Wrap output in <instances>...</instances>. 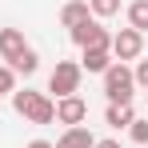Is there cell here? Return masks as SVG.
Instances as JSON below:
<instances>
[{"label":"cell","instance_id":"obj_1","mask_svg":"<svg viewBox=\"0 0 148 148\" xmlns=\"http://www.w3.org/2000/svg\"><path fill=\"white\" fill-rule=\"evenodd\" d=\"M12 108L24 116V120H32V124H52L56 120V104H52L44 92H12Z\"/></svg>","mask_w":148,"mask_h":148},{"label":"cell","instance_id":"obj_2","mask_svg":"<svg viewBox=\"0 0 148 148\" xmlns=\"http://www.w3.org/2000/svg\"><path fill=\"white\" fill-rule=\"evenodd\" d=\"M132 92H136V76H132L128 64L116 60L104 72V96H108V104H132Z\"/></svg>","mask_w":148,"mask_h":148},{"label":"cell","instance_id":"obj_3","mask_svg":"<svg viewBox=\"0 0 148 148\" xmlns=\"http://www.w3.org/2000/svg\"><path fill=\"white\" fill-rule=\"evenodd\" d=\"M80 76H84V68L76 64V60H56V68H52L48 76V92H56V96H76L80 92Z\"/></svg>","mask_w":148,"mask_h":148},{"label":"cell","instance_id":"obj_4","mask_svg":"<svg viewBox=\"0 0 148 148\" xmlns=\"http://www.w3.org/2000/svg\"><path fill=\"white\" fill-rule=\"evenodd\" d=\"M72 40L80 44V48H108V52H112V36H108V28H100L96 16L80 20V24L72 28Z\"/></svg>","mask_w":148,"mask_h":148},{"label":"cell","instance_id":"obj_5","mask_svg":"<svg viewBox=\"0 0 148 148\" xmlns=\"http://www.w3.org/2000/svg\"><path fill=\"white\" fill-rule=\"evenodd\" d=\"M140 52H144V36H140L136 28H120V32L112 36V56H116L120 64L124 60H136Z\"/></svg>","mask_w":148,"mask_h":148},{"label":"cell","instance_id":"obj_6","mask_svg":"<svg viewBox=\"0 0 148 148\" xmlns=\"http://www.w3.org/2000/svg\"><path fill=\"white\" fill-rule=\"evenodd\" d=\"M84 116H88L84 96H64V100H56V120H60V124L76 128V124H84Z\"/></svg>","mask_w":148,"mask_h":148},{"label":"cell","instance_id":"obj_7","mask_svg":"<svg viewBox=\"0 0 148 148\" xmlns=\"http://www.w3.org/2000/svg\"><path fill=\"white\" fill-rule=\"evenodd\" d=\"M24 48H28V44H24V32H20V28H0V60L12 64Z\"/></svg>","mask_w":148,"mask_h":148},{"label":"cell","instance_id":"obj_8","mask_svg":"<svg viewBox=\"0 0 148 148\" xmlns=\"http://www.w3.org/2000/svg\"><path fill=\"white\" fill-rule=\"evenodd\" d=\"M92 144H96V136H92L84 124H76V128H64V136H60L52 148H92Z\"/></svg>","mask_w":148,"mask_h":148},{"label":"cell","instance_id":"obj_9","mask_svg":"<svg viewBox=\"0 0 148 148\" xmlns=\"http://www.w3.org/2000/svg\"><path fill=\"white\" fill-rule=\"evenodd\" d=\"M80 68H84V72H108V68H112V52L108 48H84V60H80Z\"/></svg>","mask_w":148,"mask_h":148},{"label":"cell","instance_id":"obj_10","mask_svg":"<svg viewBox=\"0 0 148 148\" xmlns=\"http://www.w3.org/2000/svg\"><path fill=\"white\" fill-rule=\"evenodd\" d=\"M88 16H92L88 0H72V4H64V8H60V24H64V28H76L80 20H88Z\"/></svg>","mask_w":148,"mask_h":148},{"label":"cell","instance_id":"obj_11","mask_svg":"<svg viewBox=\"0 0 148 148\" xmlns=\"http://www.w3.org/2000/svg\"><path fill=\"white\" fill-rule=\"evenodd\" d=\"M104 120L112 124V128H128V124L136 120V112H132V104H108V112H104Z\"/></svg>","mask_w":148,"mask_h":148},{"label":"cell","instance_id":"obj_12","mask_svg":"<svg viewBox=\"0 0 148 148\" xmlns=\"http://www.w3.org/2000/svg\"><path fill=\"white\" fill-rule=\"evenodd\" d=\"M128 28H136L140 36L148 32V0H132L128 4Z\"/></svg>","mask_w":148,"mask_h":148},{"label":"cell","instance_id":"obj_13","mask_svg":"<svg viewBox=\"0 0 148 148\" xmlns=\"http://www.w3.org/2000/svg\"><path fill=\"white\" fill-rule=\"evenodd\" d=\"M8 68H12V72H24V76H32L36 68H40V60H36V52H32V48H24L20 56H16V60H12V64H8Z\"/></svg>","mask_w":148,"mask_h":148},{"label":"cell","instance_id":"obj_14","mask_svg":"<svg viewBox=\"0 0 148 148\" xmlns=\"http://www.w3.org/2000/svg\"><path fill=\"white\" fill-rule=\"evenodd\" d=\"M92 16H116L120 12V0H88Z\"/></svg>","mask_w":148,"mask_h":148},{"label":"cell","instance_id":"obj_15","mask_svg":"<svg viewBox=\"0 0 148 148\" xmlns=\"http://www.w3.org/2000/svg\"><path fill=\"white\" fill-rule=\"evenodd\" d=\"M8 92H16V72L8 64H0V96H8Z\"/></svg>","mask_w":148,"mask_h":148},{"label":"cell","instance_id":"obj_16","mask_svg":"<svg viewBox=\"0 0 148 148\" xmlns=\"http://www.w3.org/2000/svg\"><path fill=\"white\" fill-rule=\"evenodd\" d=\"M128 136H132L136 144H148V120H132L128 124Z\"/></svg>","mask_w":148,"mask_h":148},{"label":"cell","instance_id":"obj_17","mask_svg":"<svg viewBox=\"0 0 148 148\" xmlns=\"http://www.w3.org/2000/svg\"><path fill=\"white\" fill-rule=\"evenodd\" d=\"M136 84H140V88H148V60H140V64H136Z\"/></svg>","mask_w":148,"mask_h":148},{"label":"cell","instance_id":"obj_18","mask_svg":"<svg viewBox=\"0 0 148 148\" xmlns=\"http://www.w3.org/2000/svg\"><path fill=\"white\" fill-rule=\"evenodd\" d=\"M92 148H120V140H96Z\"/></svg>","mask_w":148,"mask_h":148},{"label":"cell","instance_id":"obj_19","mask_svg":"<svg viewBox=\"0 0 148 148\" xmlns=\"http://www.w3.org/2000/svg\"><path fill=\"white\" fill-rule=\"evenodd\" d=\"M28 148H52V144H48V140H32Z\"/></svg>","mask_w":148,"mask_h":148}]
</instances>
